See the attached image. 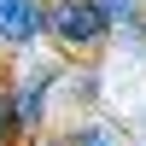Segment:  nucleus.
I'll return each instance as SVG.
<instances>
[{
	"instance_id": "1",
	"label": "nucleus",
	"mask_w": 146,
	"mask_h": 146,
	"mask_svg": "<svg viewBox=\"0 0 146 146\" xmlns=\"http://www.w3.org/2000/svg\"><path fill=\"white\" fill-rule=\"evenodd\" d=\"M47 41L70 58H94L111 41V18L100 12V0H47Z\"/></svg>"
},
{
	"instance_id": "2",
	"label": "nucleus",
	"mask_w": 146,
	"mask_h": 146,
	"mask_svg": "<svg viewBox=\"0 0 146 146\" xmlns=\"http://www.w3.org/2000/svg\"><path fill=\"white\" fill-rule=\"evenodd\" d=\"M47 35V0H0V41L35 47Z\"/></svg>"
},
{
	"instance_id": "3",
	"label": "nucleus",
	"mask_w": 146,
	"mask_h": 146,
	"mask_svg": "<svg viewBox=\"0 0 146 146\" xmlns=\"http://www.w3.org/2000/svg\"><path fill=\"white\" fill-rule=\"evenodd\" d=\"M47 88H53V70H29V76H18V88H12L23 135H29V129H41V117H47Z\"/></svg>"
},
{
	"instance_id": "4",
	"label": "nucleus",
	"mask_w": 146,
	"mask_h": 146,
	"mask_svg": "<svg viewBox=\"0 0 146 146\" xmlns=\"http://www.w3.org/2000/svg\"><path fill=\"white\" fill-rule=\"evenodd\" d=\"M23 135V123H18V100H12V88L0 82V146H12Z\"/></svg>"
},
{
	"instance_id": "5",
	"label": "nucleus",
	"mask_w": 146,
	"mask_h": 146,
	"mask_svg": "<svg viewBox=\"0 0 146 146\" xmlns=\"http://www.w3.org/2000/svg\"><path fill=\"white\" fill-rule=\"evenodd\" d=\"M100 12L111 18V29H135L140 23V0H100Z\"/></svg>"
},
{
	"instance_id": "6",
	"label": "nucleus",
	"mask_w": 146,
	"mask_h": 146,
	"mask_svg": "<svg viewBox=\"0 0 146 146\" xmlns=\"http://www.w3.org/2000/svg\"><path fill=\"white\" fill-rule=\"evenodd\" d=\"M64 140H70V146H117V135H111L105 123H76Z\"/></svg>"
},
{
	"instance_id": "7",
	"label": "nucleus",
	"mask_w": 146,
	"mask_h": 146,
	"mask_svg": "<svg viewBox=\"0 0 146 146\" xmlns=\"http://www.w3.org/2000/svg\"><path fill=\"white\" fill-rule=\"evenodd\" d=\"M41 146H70V140H41Z\"/></svg>"
}]
</instances>
